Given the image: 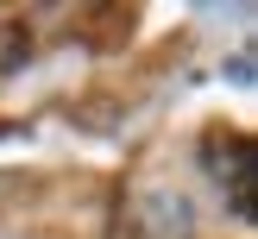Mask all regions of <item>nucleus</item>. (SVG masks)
<instances>
[{"label":"nucleus","instance_id":"nucleus-1","mask_svg":"<svg viewBox=\"0 0 258 239\" xmlns=\"http://www.w3.org/2000/svg\"><path fill=\"white\" fill-rule=\"evenodd\" d=\"M0 69H7V38H0Z\"/></svg>","mask_w":258,"mask_h":239}]
</instances>
